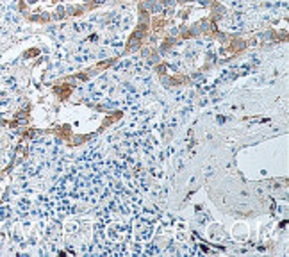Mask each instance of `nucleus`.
Segmentation results:
<instances>
[]
</instances>
